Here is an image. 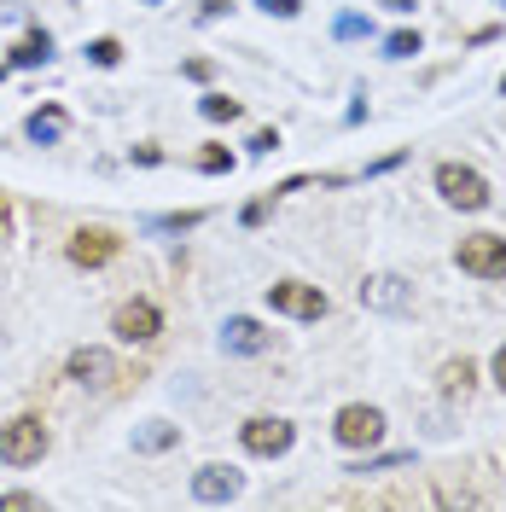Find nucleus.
Instances as JSON below:
<instances>
[{
  "label": "nucleus",
  "mask_w": 506,
  "mask_h": 512,
  "mask_svg": "<svg viewBox=\"0 0 506 512\" xmlns=\"http://www.w3.org/2000/svg\"><path fill=\"white\" fill-rule=\"evenodd\" d=\"M47 59H53V35L47 30H30L12 47V64H24V70H30V64H47Z\"/></svg>",
  "instance_id": "2eb2a0df"
},
{
  "label": "nucleus",
  "mask_w": 506,
  "mask_h": 512,
  "mask_svg": "<svg viewBox=\"0 0 506 512\" xmlns=\"http://www.w3.org/2000/svg\"><path fill=\"white\" fill-rule=\"evenodd\" d=\"M41 507V495H30V489H12V495H0V512H30Z\"/></svg>",
  "instance_id": "5701e85b"
},
{
  "label": "nucleus",
  "mask_w": 506,
  "mask_h": 512,
  "mask_svg": "<svg viewBox=\"0 0 506 512\" xmlns=\"http://www.w3.org/2000/svg\"><path fill=\"white\" fill-rule=\"evenodd\" d=\"M70 379L88 384V390H111V379H117V361H111V350L82 344V350L70 355Z\"/></svg>",
  "instance_id": "9b49d317"
},
{
  "label": "nucleus",
  "mask_w": 506,
  "mask_h": 512,
  "mask_svg": "<svg viewBox=\"0 0 506 512\" xmlns=\"http://www.w3.org/2000/svg\"><path fill=\"white\" fill-rule=\"evenodd\" d=\"M384 12H413V0H379Z\"/></svg>",
  "instance_id": "cd10ccee"
},
{
  "label": "nucleus",
  "mask_w": 506,
  "mask_h": 512,
  "mask_svg": "<svg viewBox=\"0 0 506 512\" xmlns=\"http://www.w3.org/2000/svg\"><path fill=\"white\" fill-rule=\"evenodd\" d=\"M268 303L291 320H320L332 303H326V291L320 286H303V280H280V286H268Z\"/></svg>",
  "instance_id": "423d86ee"
},
{
  "label": "nucleus",
  "mask_w": 506,
  "mask_h": 512,
  "mask_svg": "<svg viewBox=\"0 0 506 512\" xmlns=\"http://www.w3.org/2000/svg\"><path fill=\"white\" fill-rule=\"evenodd\" d=\"M41 454H47V425L35 414H18L0 425V460L6 466H35Z\"/></svg>",
  "instance_id": "f257e3e1"
},
{
  "label": "nucleus",
  "mask_w": 506,
  "mask_h": 512,
  "mask_svg": "<svg viewBox=\"0 0 506 512\" xmlns=\"http://www.w3.org/2000/svg\"><path fill=\"white\" fill-rule=\"evenodd\" d=\"M117 245H123V239H117L111 227H76V233H70V262H76V268H105V262L117 256Z\"/></svg>",
  "instance_id": "6e6552de"
},
{
  "label": "nucleus",
  "mask_w": 506,
  "mask_h": 512,
  "mask_svg": "<svg viewBox=\"0 0 506 512\" xmlns=\"http://www.w3.org/2000/svg\"><path fill=\"white\" fill-rule=\"evenodd\" d=\"M245 489V478L233 472V466H198L192 472V501H204V507H222Z\"/></svg>",
  "instance_id": "9d476101"
},
{
  "label": "nucleus",
  "mask_w": 506,
  "mask_h": 512,
  "mask_svg": "<svg viewBox=\"0 0 506 512\" xmlns=\"http://www.w3.org/2000/svg\"><path fill=\"white\" fill-rule=\"evenodd\" d=\"M111 332L123 338V344H152L163 332V315H158V303L152 297H128L123 309L111 315Z\"/></svg>",
  "instance_id": "39448f33"
},
{
  "label": "nucleus",
  "mask_w": 506,
  "mask_h": 512,
  "mask_svg": "<svg viewBox=\"0 0 506 512\" xmlns=\"http://www.w3.org/2000/svg\"><path fill=\"white\" fill-rule=\"evenodd\" d=\"M239 437H245V448H251V454H262V460H274V454H285V448H291V437H297V431H291V419H245V431H239Z\"/></svg>",
  "instance_id": "1a4fd4ad"
},
{
  "label": "nucleus",
  "mask_w": 506,
  "mask_h": 512,
  "mask_svg": "<svg viewBox=\"0 0 506 512\" xmlns=\"http://www.w3.org/2000/svg\"><path fill=\"white\" fill-rule=\"evenodd\" d=\"M501 6H506V0H501Z\"/></svg>",
  "instance_id": "7c9ffc66"
},
{
  "label": "nucleus",
  "mask_w": 506,
  "mask_h": 512,
  "mask_svg": "<svg viewBox=\"0 0 506 512\" xmlns=\"http://www.w3.org/2000/svg\"><path fill=\"white\" fill-rule=\"evenodd\" d=\"M198 169H204V175H222V169H233V152L210 146V152H198Z\"/></svg>",
  "instance_id": "412c9836"
},
{
  "label": "nucleus",
  "mask_w": 506,
  "mask_h": 512,
  "mask_svg": "<svg viewBox=\"0 0 506 512\" xmlns=\"http://www.w3.org/2000/svg\"><path fill=\"white\" fill-rule=\"evenodd\" d=\"M204 222V210H181V216H152L146 227H158V233H187V227Z\"/></svg>",
  "instance_id": "6ab92c4d"
},
{
  "label": "nucleus",
  "mask_w": 506,
  "mask_h": 512,
  "mask_svg": "<svg viewBox=\"0 0 506 512\" xmlns=\"http://www.w3.org/2000/svg\"><path fill=\"white\" fill-rule=\"evenodd\" d=\"M437 192H443L454 210H483L489 204V181L477 175L472 163H443L437 169Z\"/></svg>",
  "instance_id": "f03ea898"
},
{
  "label": "nucleus",
  "mask_w": 506,
  "mask_h": 512,
  "mask_svg": "<svg viewBox=\"0 0 506 512\" xmlns=\"http://www.w3.org/2000/svg\"><path fill=\"white\" fill-rule=\"evenodd\" d=\"M256 6H262L268 18H297V12H303V0H256Z\"/></svg>",
  "instance_id": "b1692460"
},
{
  "label": "nucleus",
  "mask_w": 506,
  "mask_h": 512,
  "mask_svg": "<svg viewBox=\"0 0 506 512\" xmlns=\"http://www.w3.org/2000/svg\"><path fill=\"white\" fill-rule=\"evenodd\" d=\"M88 59H94V64H99V70H111V64L123 59V47H117V41H111V35H99L94 47H88Z\"/></svg>",
  "instance_id": "aec40b11"
},
{
  "label": "nucleus",
  "mask_w": 506,
  "mask_h": 512,
  "mask_svg": "<svg viewBox=\"0 0 506 512\" xmlns=\"http://www.w3.org/2000/svg\"><path fill=\"white\" fill-rule=\"evenodd\" d=\"M227 6H233V0H204V18H222Z\"/></svg>",
  "instance_id": "bb28decb"
},
{
  "label": "nucleus",
  "mask_w": 506,
  "mask_h": 512,
  "mask_svg": "<svg viewBox=\"0 0 506 512\" xmlns=\"http://www.w3.org/2000/svg\"><path fill=\"white\" fill-rule=\"evenodd\" d=\"M332 437L344 448H373L384 437V414L367 408V402H349V408H338V419H332Z\"/></svg>",
  "instance_id": "20e7f679"
},
{
  "label": "nucleus",
  "mask_w": 506,
  "mask_h": 512,
  "mask_svg": "<svg viewBox=\"0 0 506 512\" xmlns=\"http://www.w3.org/2000/svg\"><path fill=\"white\" fill-rule=\"evenodd\" d=\"M472 384H477V367L466 361V355H460V361H448V367H443V390H448V396H466Z\"/></svg>",
  "instance_id": "dca6fc26"
},
{
  "label": "nucleus",
  "mask_w": 506,
  "mask_h": 512,
  "mask_svg": "<svg viewBox=\"0 0 506 512\" xmlns=\"http://www.w3.org/2000/svg\"><path fill=\"white\" fill-rule=\"evenodd\" d=\"M24 128H30L35 146H53V140L64 134V111H59V105H41V111H30V123H24Z\"/></svg>",
  "instance_id": "ddd939ff"
},
{
  "label": "nucleus",
  "mask_w": 506,
  "mask_h": 512,
  "mask_svg": "<svg viewBox=\"0 0 506 512\" xmlns=\"http://www.w3.org/2000/svg\"><path fill=\"white\" fill-rule=\"evenodd\" d=\"M274 344L268 332H262V320H251V315H233L222 326V350H233V355H262Z\"/></svg>",
  "instance_id": "f8f14e48"
},
{
  "label": "nucleus",
  "mask_w": 506,
  "mask_h": 512,
  "mask_svg": "<svg viewBox=\"0 0 506 512\" xmlns=\"http://www.w3.org/2000/svg\"><path fill=\"white\" fill-rule=\"evenodd\" d=\"M495 384H501V390H506V344H501V350H495Z\"/></svg>",
  "instance_id": "a878e982"
},
{
  "label": "nucleus",
  "mask_w": 506,
  "mask_h": 512,
  "mask_svg": "<svg viewBox=\"0 0 506 512\" xmlns=\"http://www.w3.org/2000/svg\"><path fill=\"white\" fill-rule=\"evenodd\" d=\"M332 35H338V41H355V35H367V18H361V12H344V18L332 24Z\"/></svg>",
  "instance_id": "4be33fe9"
},
{
  "label": "nucleus",
  "mask_w": 506,
  "mask_h": 512,
  "mask_svg": "<svg viewBox=\"0 0 506 512\" xmlns=\"http://www.w3.org/2000/svg\"><path fill=\"white\" fill-rule=\"evenodd\" d=\"M181 443V431H175V425H163V419H152V425H140V431H134V448H140V454H163V448H175Z\"/></svg>",
  "instance_id": "4468645a"
},
{
  "label": "nucleus",
  "mask_w": 506,
  "mask_h": 512,
  "mask_svg": "<svg viewBox=\"0 0 506 512\" xmlns=\"http://www.w3.org/2000/svg\"><path fill=\"white\" fill-rule=\"evenodd\" d=\"M274 146H280V134H274V128H262V134L251 140V152H274Z\"/></svg>",
  "instance_id": "393cba45"
},
{
  "label": "nucleus",
  "mask_w": 506,
  "mask_h": 512,
  "mask_svg": "<svg viewBox=\"0 0 506 512\" xmlns=\"http://www.w3.org/2000/svg\"><path fill=\"white\" fill-rule=\"evenodd\" d=\"M361 303L379 309V315H402L413 303V286L402 274H367V280H361Z\"/></svg>",
  "instance_id": "0eeeda50"
},
{
  "label": "nucleus",
  "mask_w": 506,
  "mask_h": 512,
  "mask_svg": "<svg viewBox=\"0 0 506 512\" xmlns=\"http://www.w3.org/2000/svg\"><path fill=\"white\" fill-rule=\"evenodd\" d=\"M0 76H6V64H0Z\"/></svg>",
  "instance_id": "c756f323"
},
{
  "label": "nucleus",
  "mask_w": 506,
  "mask_h": 512,
  "mask_svg": "<svg viewBox=\"0 0 506 512\" xmlns=\"http://www.w3.org/2000/svg\"><path fill=\"white\" fill-rule=\"evenodd\" d=\"M460 268L477 274V280H501L506 274V239L501 233H472V239H460Z\"/></svg>",
  "instance_id": "7ed1b4c3"
},
{
  "label": "nucleus",
  "mask_w": 506,
  "mask_h": 512,
  "mask_svg": "<svg viewBox=\"0 0 506 512\" xmlns=\"http://www.w3.org/2000/svg\"><path fill=\"white\" fill-rule=\"evenodd\" d=\"M198 111H204L210 123H233V117H239V99H227V94H204V99H198Z\"/></svg>",
  "instance_id": "f3484780"
},
{
  "label": "nucleus",
  "mask_w": 506,
  "mask_h": 512,
  "mask_svg": "<svg viewBox=\"0 0 506 512\" xmlns=\"http://www.w3.org/2000/svg\"><path fill=\"white\" fill-rule=\"evenodd\" d=\"M501 94H506V76H501Z\"/></svg>",
  "instance_id": "c85d7f7f"
},
{
  "label": "nucleus",
  "mask_w": 506,
  "mask_h": 512,
  "mask_svg": "<svg viewBox=\"0 0 506 512\" xmlns=\"http://www.w3.org/2000/svg\"><path fill=\"white\" fill-rule=\"evenodd\" d=\"M419 53V30H396L384 35V59H413Z\"/></svg>",
  "instance_id": "a211bd4d"
}]
</instances>
